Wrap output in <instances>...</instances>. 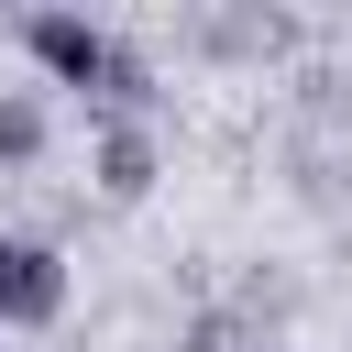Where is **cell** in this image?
Here are the masks:
<instances>
[{
  "label": "cell",
  "instance_id": "obj_3",
  "mask_svg": "<svg viewBox=\"0 0 352 352\" xmlns=\"http://www.w3.org/2000/svg\"><path fill=\"white\" fill-rule=\"evenodd\" d=\"M99 187H110V198H143V187H154V143H143V132H110V143H99Z\"/></svg>",
  "mask_w": 352,
  "mask_h": 352
},
{
  "label": "cell",
  "instance_id": "obj_5",
  "mask_svg": "<svg viewBox=\"0 0 352 352\" xmlns=\"http://www.w3.org/2000/svg\"><path fill=\"white\" fill-rule=\"evenodd\" d=\"M0 330H11V242H0Z\"/></svg>",
  "mask_w": 352,
  "mask_h": 352
},
{
  "label": "cell",
  "instance_id": "obj_2",
  "mask_svg": "<svg viewBox=\"0 0 352 352\" xmlns=\"http://www.w3.org/2000/svg\"><path fill=\"white\" fill-rule=\"evenodd\" d=\"M66 308V264L44 253V242H11V319L33 330V319H55Z\"/></svg>",
  "mask_w": 352,
  "mask_h": 352
},
{
  "label": "cell",
  "instance_id": "obj_1",
  "mask_svg": "<svg viewBox=\"0 0 352 352\" xmlns=\"http://www.w3.org/2000/svg\"><path fill=\"white\" fill-rule=\"evenodd\" d=\"M22 44L44 55V77L55 88H99V99H143V66L99 33V22H77V11H33L22 22Z\"/></svg>",
  "mask_w": 352,
  "mask_h": 352
},
{
  "label": "cell",
  "instance_id": "obj_4",
  "mask_svg": "<svg viewBox=\"0 0 352 352\" xmlns=\"http://www.w3.org/2000/svg\"><path fill=\"white\" fill-rule=\"evenodd\" d=\"M44 154V110L33 99H0V165H33Z\"/></svg>",
  "mask_w": 352,
  "mask_h": 352
}]
</instances>
